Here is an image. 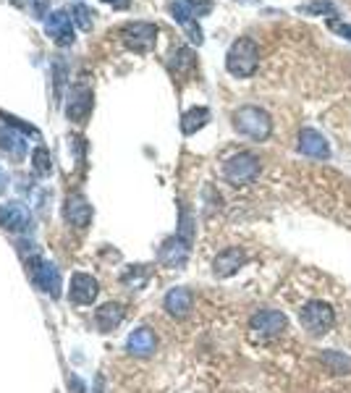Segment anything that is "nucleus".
<instances>
[{
    "mask_svg": "<svg viewBox=\"0 0 351 393\" xmlns=\"http://www.w3.org/2000/svg\"><path fill=\"white\" fill-rule=\"evenodd\" d=\"M233 128L252 142H265L273 131V119L268 110L257 108V105H244L233 113Z\"/></svg>",
    "mask_w": 351,
    "mask_h": 393,
    "instance_id": "1",
    "label": "nucleus"
},
{
    "mask_svg": "<svg viewBox=\"0 0 351 393\" xmlns=\"http://www.w3.org/2000/svg\"><path fill=\"white\" fill-rule=\"evenodd\" d=\"M259 66V47L250 37H239L226 55V68L236 79H250Z\"/></svg>",
    "mask_w": 351,
    "mask_h": 393,
    "instance_id": "2",
    "label": "nucleus"
},
{
    "mask_svg": "<svg viewBox=\"0 0 351 393\" xmlns=\"http://www.w3.org/2000/svg\"><path fill=\"white\" fill-rule=\"evenodd\" d=\"M299 322L312 339H323L325 333L335 325V310L323 299H312L299 310Z\"/></svg>",
    "mask_w": 351,
    "mask_h": 393,
    "instance_id": "3",
    "label": "nucleus"
},
{
    "mask_svg": "<svg viewBox=\"0 0 351 393\" xmlns=\"http://www.w3.org/2000/svg\"><path fill=\"white\" fill-rule=\"evenodd\" d=\"M223 176L233 186L252 183L259 176V157L254 152H236L223 163Z\"/></svg>",
    "mask_w": 351,
    "mask_h": 393,
    "instance_id": "4",
    "label": "nucleus"
},
{
    "mask_svg": "<svg viewBox=\"0 0 351 393\" xmlns=\"http://www.w3.org/2000/svg\"><path fill=\"white\" fill-rule=\"evenodd\" d=\"M121 40L134 53H149L155 47L157 27L149 24V21H131V24H126V27L121 29Z\"/></svg>",
    "mask_w": 351,
    "mask_h": 393,
    "instance_id": "5",
    "label": "nucleus"
},
{
    "mask_svg": "<svg viewBox=\"0 0 351 393\" xmlns=\"http://www.w3.org/2000/svg\"><path fill=\"white\" fill-rule=\"evenodd\" d=\"M250 330L257 339H276L283 330H288V318L281 310H259L252 315Z\"/></svg>",
    "mask_w": 351,
    "mask_h": 393,
    "instance_id": "6",
    "label": "nucleus"
},
{
    "mask_svg": "<svg viewBox=\"0 0 351 393\" xmlns=\"http://www.w3.org/2000/svg\"><path fill=\"white\" fill-rule=\"evenodd\" d=\"M210 11H213V0H173V3H171V16H173L181 27L197 24V18L207 16Z\"/></svg>",
    "mask_w": 351,
    "mask_h": 393,
    "instance_id": "7",
    "label": "nucleus"
},
{
    "mask_svg": "<svg viewBox=\"0 0 351 393\" xmlns=\"http://www.w3.org/2000/svg\"><path fill=\"white\" fill-rule=\"evenodd\" d=\"M45 32L47 37L58 42V45H71L76 37H74V18L68 16L66 11H53L45 16Z\"/></svg>",
    "mask_w": 351,
    "mask_h": 393,
    "instance_id": "8",
    "label": "nucleus"
},
{
    "mask_svg": "<svg viewBox=\"0 0 351 393\" xmlns=\"http://www.w3.org/2000/svg\"><path fill=\"white\" fill-rule=\"evenodd\" d=\"M296 150L307 157H314V160H328V157H331L328 139H325L320 131H314V128H302V131H299Z\"/></svg>",
    "mask_w": 351,
    "mask_h": 393,
    "instance_id": "9",
    "label": "nucleus"
},
{
    "mask_svg": "<svg viewBox=\"0 0 351 393\" xmlns=\"http://www.w3.org/2000/svg\"><path fill=\"white\" fill-rule=\"evenodd\" d=\"M32 278H35V284H37L45 294H50V296H58V294H61V273H58V267L53 265V262H47V260H35V262H32Z\"/></svg>",
    "mask_w": 351,
    "mask_h": 393,
    "instance_id": "10",
    "label": "nucleus"
},
{
    "mask_svg": "<svg viewBox=\"0 0 351 393\" xmlns=\"http://www.w3.org/2000/svg\"><path fill=\"white\" fill-rule=\"evenodd\" d=\"M92 113V90L90 87H74L71 95H68V108H66V116L74 121V123H84L87 116Z\"/></svg>",
    "mask_w": 351,
    "mask_h": 393,
    "instance_id": "11",
    "label": "nucleus"
},
{
    "mask_svg": "<svg viewBox=\"0 0 351 393\" xmlns=\"http://www.w3.org/2000/svg\"><path fill=\"white\" fill-rule=\"evenodd\" d=\"M244 262H247V252L241 247H228L213 260V273L218 278H231L244 267Z\"/></svg>",
    "mask_w": 351,
    "mask_h": 393,
    "instance_id": "12",
    "label": "nucleus"
},
{
    "mask_svg": "<svg viewBox=\"0 0 351 393\" xmlns=\"http://www.w3.org/2000/svg\"><path fill=\"white\" fill-rule=\"evenodd\" d=\"M166 310L171 318H176V320H181V318H186L189 312H192V307H195V296H192V291L189 289H184V286H176V289H171V291L166 294Z\"/></svg>",
    "mask_w": 351,
    "mask_h": 393,
    "instance_id": "13",
    "label": "nucleus"
},
{
    "mask_svg": "<svg viewBox=\"0 0 351 393\" xmlns=\"http://www.w3.org/2000/svg\"><path fill=\"white\" fill-rule=\"evenodd\" d=\"M186 257H189V244L178 236L166 238L163 247H160V252H157V260H160L166 267H181L186 262Z\"/></svg>",
    "mask_w": 351,
    "mask_h": 393,
    "instance_id": "14",
    "label": "nucleus"
},
{
    "mask_svg": "<svg viewBox=\"0 0 351 393\" xmlns=\"http://www.w3.org/2000/svg\"><path fill=\"white\" fill-rule=\"evenodd\" d=\"M94 296H97V281L92 275L87 273H74L71 278V291H68V299L74 304H92Z\"/></svg>",
    "mask_w": 351,
    "mask_h": 393,
    "instance_id": "15",
    "label": "nucleus"
},
{
    "mask_svg": "<svg viewBox=\"0 0 351 393\" xmlns=\"http://www.w3.org/2000/svg\"><path fill=\"white\" fill-rule=\"evenodd\" d=\"M0 226L8 231H27L29 229V212L19 202L0 205Z\"/></svg>",
    "mask_w": 351,
    "mask_h": 393,
    "instance_id": "16",
    "label": "nucleus"
},
{
    "mask_svg": "<svg viewBox=\"0 0 351 393\" xmlns=\"http://www.w3.org/2000/svg\"><path fill=\"white\" fill-rule=\"evenodd\" d=\"M90 218H92V205L84 200L82 194H71L66 200V220L76 229H84L90 223Z\"/></svg>",
    "mask_w": 351,
    "mask_h": 393,
    "instance_id": "17",
    "label": "nucleus"
},
{
    "mask_svg": "<svg viewBox=\"0 0 351 393\" xmlns=\"http://www.w3.org/2000/svg\"><path fill=\"white\" fill-rule=\"evenodd\" d=\"M126 349H129V354H134V357H149L157 349L155 333L149 328H137L129 336V341H126Z\"/></svg>",
    "mask_w": 351,
    "mask_h": 393,
    "instance_id": "18",
    "label": "nucleus"
},
{
    "mask_svg": "<svg viewBox=\"0 0 351 393\" xmlns=\"http://www.w3.org/2000/svg\"><path fill=\"white\" fill-rule=\"evenodd\" d=\"M121 320H123V310H121V304H116V302L102 304L100 310L94 312V322H97V328H100L102 333L113 330Z\"/></svg>",
    "mask_w": 351,
    "mask_h": 393,
    "instance_id": "19",
    "label": "nucleus"
},
{
    "mask_svg": "<svg viewBox=\"0 0 351 393\" xmlns=\"http://www.w3.org/2000/svg\"><path fill=\"white\" fill-rule=\"evenodd\" d=\"M207 121H210V110L207 108H189L181 116V131H184L186 137H192L202 126H207Z\"/></svg>",
    "mask_w": 351,
    "mask_h": 393,
    "instance_id": "20",
    "label": "nucleus"
},
{
    "mask_svg": "<svg viewBox=\"0 0 351 393\" xmlns=\"http://www.w3.org/2000/svg\"><path fill=\"white\" fill-rule=\"evenodd\" d=\"M197 64V58L195 53L189 50V47H178L173 55H171V61H168V68L173 73H186V71H192Z\"/></svg>",
    "mask_w": 351,
    "mask_h": 393,
    "instance_id": "21",
    "label": "nucleus"
},
{
    "mask_svg": "<svg viewBox=\"0 0 351 393\" xmlns=\"http://www.w3.org/2000/svg\"><path fill=\"white\" fill-rule=\"evenodd\" d=\"M0 150L8 152L11 157H24L27 152V142H21V137L11 134V131H3L0 128Z\"/></svg>",
    "mask_w": 351,
    "mask_h": 393,
    "instance_id": "22",
    "label": "nucleus"
},
{
    "mask_svg": "<svg viewBox=\"0 0 351 393\" xmlns=\"http://www.w3.org/2000/svg\"><path fill=\"white\" fill-rule=\"evenodd\" d=\"M296 11L304 13V16H328V13L335 16V6L331 0H309V3H302Z\"/></svg>",
    "mask_w": 351,
    "mask_h": 393,
    "instance_id": "23",
    "label": "nucleus"
},
{
    "mask_svg": "<svg viewBox=\"0 0 351 393\" xmlns=\"http://www.w3.org/2000/svg\"><path fill=\"white\" fill-rule=\"evenodd\" d=\"M71 18H74L84 32H90L92 24H94V11L90 8V6H84V3H76L74 8H71Z\"/></svg>",
    "mask_w": 351,
    "mask_h": 393,
    "instance_id": "24",
    "label": "nucleus"
},
{
    "mask_svg": "<svg viewBox=\"0 0 351 393\" xmlns=\"http://www.w3.org/2000/svg\"><path fill=\"white\" fill-rule=\"evenodd\" d=\"M0 119H3V123L6 126H11V128H16L19 134H24V137H35V139H39V131L32 123H24L21 119H16V116H8V113H3L0 110Z\"/></svg>",
    "mask_w": 351,
    "mask_h": 393,
    "instance_id": "25",
    "label": "nucleus"
},
{
    "mask_svg": "<svg viewBox=\"0 0 351 393\" xmlns=\"http://www.w3.org/2000/svg\"><path fill=\"white\" fill-rule=\"evenodd\" d=\"M32 163H35V171H37L39 176H47L53 171V157H50V152H47L42 145L32 152Z\"/></svg>",
    "mask_w": 351,
    "mask_h": 393,
    "instance_id": "26",
    "label": "nucleus"
},
{
    "mask_svg": "<svg viewBox=\"0 0 351 393\" xmlns=\"http://www.w3.org/2000/svg\"><path fill=\"white\" fill-rule=\"evenodd\" d=\"M323 362L328 367H333V373H335V375H346V373H349V359L343 357V354H338V351H325L323 354Z\"/></svg>",
    "mask_w": 351,
    "mask_h": 393,
    "instance_id": "27",
    "label": "nucleus"
},
{
    "mask_svg": "<svg viewBox=\"0 0 351 393\" xmlns=\"http://www.w3.org/2000/svg\"><path fill=\"white\" fill-rule=\"evenodd\" d=\"M123 284L129 286V289H142V286L147 284V273L134 267V270H129V273L123 275Z\"/></svg>",
    "mask_w": 351,
    "mask_h": 393,
    "instance_id": "28",
    "label": "nucleus"
},
{
    "mask_svg": "<svg viewBox=\"0 0 351 393\" xmlns=\"http://www.w3.org/2000/svg\"><path fill=\"white\" fill-rule=\"evenodd\" d=\"M32 3V11H35V16L42 18L47 16V8H50V0H29Z\"/></svg>",
    "mask_w": 351,
    "mask_h": 393,
    "instance_id": "29",
    "label": "nucleus"
},
{
    "mask_svg": "<svg viewBox=\"0 0 351 393\" xmlns=\"http://www.w3.org/2000/svg\"><path fill=\"white\" fill-rule=\"evenodd\" d=\"M328 27H331L333 32H338L341 37H346V40H351V24H341V21H331Z\"/></svg>",
    "mask_w": 351,
    "mask_h": 393,
    "instance_id": "30",
    "label": "nucleus"
},
{
    "mask_svg": "<svg viewBox=\"0 0 351 393\" xmlns=\"http://www.w3.org/2000/svg\"><path fill=\"white\" fill-rule=\"evenodd\" d=\"M105 3H111L113 8H126L129 6V0H105Z\"/></svg>",
    "mask_w": 351,
    "mask_h": 393,
    "instance_id": "31",
    "label": "nucleus"
},
{
    "mask_svg": "<svg viewBox=\"0 0 351 393\" xmlns=\"http://www.w3.org/2000/svg\"><path fill=\"white\" fill-rule=\"evenodd\" d=\"M6 189V174H3V168H0V192Z\"/></svg>",
    "mask_w": 351,
    "mask_h": 393,
    "instance_id": "32",
    "label": "nucleus"
},
{
    "mask_svg": "<svg viewBox=\"0 0 351 393\" xmlns=\"http://www.w3.org/2000/svg\"><path fill=\"white\" fill-rule=\"evenodd\" d=\"M239 3H259V0H239Z\"/></svg>",
    "mask_w": 351,
    "mask_h": 393,
    "instance_id": "33",
    "label": "nucleus"
},
{
    "mask_svg": "<svg viewBox=\"0 0 351 393\" xmlns=\"http://www.w3.org/2000/svg\"><path fill=\"white\" fill-rule=\"evenodd\" d=\"M13 3H16V6H21V0H13Z\"/></svg>",
    "mask_w": 351,
    "mask_h": 393,
    "instance_id": "34",
    "label": "nucleus"
}]
</instances>
